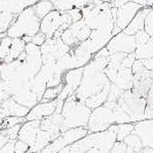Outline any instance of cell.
<instances>
[{"instance_id": "obj_1", "label": "cell", "mask_w": 153, "mask_h": 153, "mask_svg": "<svg viewBox=\"0 0 153 153\" xmlns=\"http://www.w3.org/2000/svg\"><path fill=\"white\" fill-rule=\"evenodd\" d=\"M109 55L107 48H102L93 55L90 62L83 68L82 83L76 92L75 97L92 110L107 101L111 82L106 76L104 70L108 63Z\"/></svg>"}, {"instance_id": "obj_2", "label": "cell", "mask_w": 153, "mask_h": 153, "mask_svg": "<svg viewBox=\"0 0 153 153\" xmlns=\"http://www.w3.org/2000/svg\"><path fill=\"white\" fill-rule=\"evenodd\" d=\"M117 125L104 132L88 134L70 146V153H109L117 143Z\"/></svg>"}, {"instance_id": "obj_3", "label": "cell", "mask_w": 153, "mask_h": 153, "mask_svg": "<svg viewBox=\"0 0 153 153\" xmlns=\"http://www.w3.org/2000/svg\"><path fill=\"white\" fill-rule=\"evenodd\" d=\"M91 112L92 109H90L85 103L76 99L75 95L65 99L61 109L62 133L76 128H87Z\"/></svg>"}, {"instance_id": "obj_4", "label": "cell", "mask_w": 153, "mask_h": 153, "mask_svg": "<svg viewBox=\"0 0 153 153\" xmlns=\"http://www.w3.org/2000/svg\"><path fill=\"white\" fill-rule=\"evenodd\" d=\"M41 19L37 18L33 7H26L19 12L10 26V33L16 39L33 38L40 33Z\"/></svg>"}, {"instance_id": "obj_5", "label": "cell", "mask_w": 153, "mask_h": 153, "mask_svg": "<svg viewBox=\"0 0 153 153\" xmlns=\"http://www.w3.org/2000/svg\"><path fill=\"white\" fill-rule=\"evenodd\" d=\"M117 104L127 112L133 124L145 120L146 98L137 95L132 90L125 91L117 101Z\"/></svg>"}, {"instance_id": "obj_6", "label": "cell", "mask_w": 153, "mask_h": 153, "mask_svg": "<svg viewBox=\"0 0 153 153\" xmlns=\"http://www.w3.org/2000/svg\"><path fill=\"white\" fill-rule=\"evenodd\" d=\"M113 125H115L113 110L103 104L92 110L87 129L89 134H92V133L104 132Z\"/></svg>"}, {"instance_id": "obj_7", "label": "cell", "mask_w": 153, "mask_h": 153, "mask_svg": "<svg viewBox=\"0 0 153 153\" xmlns=\"http://www.w3.org/2000/svg\"><path fill=\"white\" fill-rule=\"evenodd\" d=\"M89 134L87 128H76L63 132L59 137L53 140L47 147H45L40 153H58L61 150L70 147L74 143L83 139Z\"/></svg>"}, {"instance_id": "obj_8", "label": "cell", "mask_w": 153, "mask_h": 153, "mask_svg": "<svg viewBox=\"0 0 153 153\" xmlns=\"http://www.w3.org/2000/svg\"><path fill=\"white\" fill-rule=\"evenodd\" d=\"M43 65L54 63L63 55L68 54L71 49L63 43L61 38H49L40 47Z\"/></svg>"}, {"instance_id": "obj_9", "label": "cell", "mask_w": 153, "mask_h": 153, "mask_svg": "<svg viewBox=\"0 0 153 153\" xmlns=\"http://www.w3.org/2000/svg\"><path fill=\"white\" fill-rule=\"evenodd\" d=\"M143 7L140 4H137L133 1L128 2L126 5L117 9V19H115L114 28L112 31V35L115 36L118 33L123 32L134 19L136 14L138 13Z\"/></svg>"}, {"instance_id": "obj_10", "label": "cell", "mask_w": 153, "mask_h": 153, "mask_svg": "<svg viewBox=\"0 0 153 153\" xmlns=\"http://www.w3.org/2000/svg\"><path fill=\"white\" fill-rule=\"evenodd\" d=\"M106 48L109 51V54L113 53H134L137 49L135 36H130L120 32L117 35L113 36L111 40L108 42Z\"/></svg>"}, {"instance_id": "obj_11", "label": "cell", "mask_w": 153, "mask_h": 153, "mask_svg": "<svg viewBox=\"0 0 153 153\" xmlns=\"http://www.w3.org/2000/svg\"><path fill=\"white\" fill-rule=\"evenodd\" d=\"M83 68H75V70L68 71V73L65 74L63 76V89L61 91L60 95L57 98V100L65 101L68 99V97L75 95L76 92L78 91L79 87H80L81 83H82L83 79Z\"/></svg>"}, {"instance_id": "obj_12", "label": "cell", "mask_w": 153, "mask_h": 153, "mask_svg": "<svg viewBox=\"0 0 153 153\" xmlns=\"http://www.w3.org/2000/svg\"><path fill=\"white\" fill-rule=\"evenodd\" d=\"M62 105L63 101L57 100V108L55 112L41 122V130L48 132L52 136L53 140L59 137L62 133V115H61Z\"/></svg>"}, {"instance_id": "obj_13", "label": "cell", "mask_w": 153, "mask_h": 153, "mask_svg": "<svg viewBox=\"0 0 153 153\" xmlns=\"http://www.w3.org/2000/svg\"><path fill=\"white\" fill-rule=\"evenodd\" d=\"M57 108V100L50 102H39L35 107H33L28 115L26 117V122L28 120H38L42 122L43 120L49 117L55 112Z\"/></svg>"}, {"instance_id": "obj_14", "label": "cell", "mask_w": 153, "mask_h": 153, "mask_svg": "<svg viewBox=\"0 0 153 153\" xmlns=\"http://www.w3.org/2000/svg\"><path fill=\"white\" fill-rule=\"evenodd\" d=\"M133 133L140 138L143 146L153 149V118L136 123Z\"/></svg>"}, {"instance_id": "obj_15", "label": "cell", "mask_w": 153, "mask_h": 153, "mask_svg": "<svg viewBox=\"0 0 153 153\" xmlns=\"http://www.w3.org/2000/svg\"><path fill=\"white\" fill-rule=\"evenodd\" d=\"M41 131V122L38 120H28L21 126L18 140H21L29 145L30 148L36 142L39 132Z\"/></svg>"}, {"instance_id": "obj_16", "label": "cell", "mask_w": 153, "mask_h": 153, "mask_svg": "<svg viewBox=\"0 0 153 153\" xmlns=\"http://www.w3.org/2000/svg\"><path fill=\"white\" fill-rule=\"evenodd\" d=\"M30 112V109L25 106L19 104L12 97L7 98L0 104V113L5 117H18L26 120V117Z\"/></svg>"}, {"instance_id": "obj_17", "label": "cell", "mask_w": 153, "mask_h": 153, "mask_svg": "<svg viewBox=\"0 0 153 153\" xmlns=\"http://www.w3.org/2000/svg\"><path fill=\"white\" fill-rule=\"evenodd\" d=\"M150 8L148 7H143V8L136 14L132 22L130 23L129 26L126 28L124 31L125 34L130 36H135L140 31H144V25H145V18H146L147 13L149 12Z\"/></svg>"}, {"instance_id": "obj_18", "label": "cell", "mask_w": 153, "mask_h": 153, "mask_svg": "<svg viewBox=\"0 0 153 153\" xmlns=\"http://www.w3.org/2000/svg\"><path fill=\"white\" fill-rule=\"evenodd\" d=\"M112 84L124 91L132 90L134 86V75H133L132 68H120L118 71L117 79Z\"/></svg>"}, {"instance_id": "obj_19", "label": "cell", "mask_w": 153, "mask_h": 153, "mask_svg": "<svg viewBox=\"0 0 153 153\" xmlns=\"http://www.w3.org/2000/svg\"><path fill=\"white\" fill-rule=\"evenodd\" d=\"M12 98H13L19 104L29 108L30 110L33 107H35V106L40 102L38 97H37V95L31 90V89H28V90L23 91V92L19 93V94L12 96Z\"/></svg>"}, {"instance_id": "obj_20", "label": "cell", "mask_w": 153, "mask_h": 153, "mask_svg": "<svg viewBox=\"0 0 153 153\" xmlns=\"http://www.w3.org/2000/svg\"><path fill=\"white\" fill-rule=\"evenodd\" d=\"M47 84H48L47 79L42 75L41 73H38L33 79H32L31 90L37 95V97H38L40 102L44 96V93H45V91L47 90V88H48Z\"/></svg>"}, {"instance_id": "obj_21", "label": "cell", "mask_w": 153, "mask_h": 153, "mask_svg": "<svg viewBox=\"0 0 153 153\" xmlns=\"http://www.w3.org/2000/svg\"><path fill=\"white\" fill-rule=\"evenodd\" d=\"M26 42L24 39H12V44L9 53L5 58L4 62H11L16 59L19 58V56L25 52V48H26Z\"/></svg>"}, {"instance_id": "obj_22", "label": "cell", "mask_w": 153, "mask_h": 153, "mask_svg": "<svg viewBox=\"0 0 153 153\" xmlns=\"http://www.w3.org/2000/svg\"><path fill=\"white\" fill-rule=\"evenodd\" d=\"M32 7H33V10L37 18L40 19H44L47 14L54 10L53 2L51 0H41V1L37 2L36 4H34Z\"/></svg>"}, {"instance_id": "obj_23", "label": "cell", "mask_w": 153, "mask_h": 153, "mask_svg": "<svg viewBox=\"0 0 153 153\" xmlns=\"http://www.w3.org/2000/svg\"><path fill=\"white\" fill-rule=\"evenodd\" d=\"M136 59H149L153 57V37L142 47H139L135 51Z\"/></svg>"}, {"instance_id": "obj_24", "label": "cell", "mask_w": 153, "mask_h": 153, "mask_svg": "<svg viewBox=\"0 0 153 153\" xmlns=\"http://www.w3.org/2000/svg\"><path fill=\"white\" fill-rule=\"evenodd\" d=\"M117 126V142H124L126 138L134 131L135 124H122Z\"/></svg>"}, {"instance_id": "obj_25", "label": "cell", "mask_w": 153, "mask_h": 153, "mask_svg": "<svg viewBox=\"0 0 153 153\" xmlns=\"http://www.w3.org/2000/svg\"><path fill=\"white\" fill-rule=\"evenodd\" d=\"M113 115H114L115 125H122V124H133L132 120L130 118L129 115L124 109H122L120 105L117 104L114 108H113Z\"/></svg>"}, {"instance_id": "obj_26", "label": "cell", "mask_w": 153, "mask_h": 153, "mask_svg": "<svg viewBox=\"0 0 153 153\" xmlns=\"http://www.w3.org/2000/svg\"><path fill=\"white\" fill-rule=\"evenodd\" d=\"M63 89V84L57 86V87H51L47 88V90L44 93V96L42 98L41 102H50V101L57 100V98L60 95L61 91Z\"/></svg>"}, {"instance_id": "obj_27", "label": "cell", "mask_w": 153, "mask_h": 153, "mask_svg": "<svg viewBox=\"0 0 153 153\" xmlns=\"http://www.w3.org/2000/svg\"><path fill=\"white\" fill-rule=\"evenodd\" d=\"M12 44V39L9 37H3V38L0 39V63H3L5 58L7 57L10 50Z\"/></svg>"}, {"instance_id": "obj_28", "label": "cell", "mask_w": 153, "mask_h": 153, "mask_svg": "<svg viewBox=\"0 0 153 153\" xmlns=\"http://www.w3.org/2000/svg\"><path fill=\"white\" fill-rule=\"evenodd\" d=\"M124 143L127 145L128 147L134 149L135 151L138 152V153H139L143 149V148H144V146H143V144L141 142V140H140V138L138 137L136 134H134L133 132H132V134H131L130 136H128V137L126 138Z\"/></svg>"}, {"instance_id": "obj_29", "label": "cell", "mask_w": 153, "mask_h": 153, "mask_svg": "<svg viewBox=\"0 0 153 153\" xmlns=\"http://www.w3.org/2000/svg\"><path fill=\"white\" fill-rule=\"evenodd\" d=\"M153 118V83L146 96V108H145V120Z\"/></svg>"}, {"instance_id": "obj_30", "label": "cell", "mask_w": 153, "mask_h": 153, "mask_svg": "<svg viewBox=\"0 0 153 153\" xmlns=\"http://www.w3.org/2000/svg\"><path fill=\"white\" fill-rule=\"evenodd\" d=\"M25 122H26V120H25V118L18 117H5L3 124H2L1 129H8V128L16 127V126H19V125H23Z\"/></svg>"}, {"instance_id": "obj_31", "label": "cell", "mask_w": 153, "mask_h": 153, "mask_svg": "<svg viewBox=\"0 0 153 153\" xmlns=\"http://www.w3.org/2000/svg\"><path fill=\"white\" fill-rule=\"evenodd\" d=\"M125 91L122 90V89L117 88L115 85L111 84V87H110L109 93H108V97H107V101H112V102H117L120 100V96L123 95Z\"/></svg>"}, {"instance_id": "obj_32", "label": "cell", "mask_w": 153, "mask_h": 153, "mask_svg": "<svg viewBox=\"0 0 153 153\" xmlns=\"http://www.w3.org/2000/svg\"><path fill=\"white\" fill-rule=\"evenodd\" d=\"M144 31L150 37H153V8H150L149 12H148L146 18H145Z\"/></svg>"}, {"instance_id": "obj_33", "label": "cell", "mask_w": 153, "mask_h": 153, "mask_svg": "<svg viewBox=\"0 0 153 153\" xmlns=\"http://www.w3.org/2000/svg\"><path fill=\"white\" fill-rule=\"evenodd\" d=\"M150 37L145 31H140L139 33H137L135 35V39H136V45H137V48L142 47L143 45L147 43L148 41L150 40Z\"/></svg>"}, {"instance_id": "obj_34", "label": "cell", "mask_w": 153, "mask_h": 153, "mask_svg": "<svg viewBox=\"0 0 153 153\" xmlns=\"http://www.w3.org/2000/svg\"><path fill=\"white\" fill-rule=\"evenodd\" d=\"M30 146L27 143H25L21 140H16L14 142V153H29Z\"/></svg>"}, {"instance_id": "obj_35", "label": "cell", "mask_w": 153, "mask_h": 153, "mask_svg": "<svg viewBox=\"0 0 153 153\" xmlns=\"http://www.w3.org/2000/svg\"><path fill=\"white\" fill-rule=\"evenodd\" d=\"M68 14L71 16V21H73V24L74 23H76V22L81 21V19H83V13H82V10L79 8H75L74 7L73 9H71V10L68 11Z\"/></svg>"}, {"instance_id": "obj_36", "label": "cell", "mask_w": 153, "mask_h": 153, "mask_svg": "<svg viewBox=\"0 0 153 153\" xmlns=\"http://www.w3.org/2000/svg\"><path fill=\"white\" fill-rule=\"evenodd\" d=\"M47 40V38H46V36L45 35H43V34L41 33H38L37 35H35L32 38V40H31V42L32 43H34L35 45H37V46H39V47H41L42 45H43L44 43H45V41Z\"/></svg>"}, {"instance_id": "obj_37", "label": "cell", "mask_w": 153, "mask_h": 153, "mask_svg": "<svg viewBox=\"0 0 153 153\" xmlns=\"http://www.w3.org/2000/svg\"><path fill=\"white\" fill-rule=\"evenodd\" d=\"M127 148L124 142H117L109 153H127Z\"/></svg>"}, {"instance_id": "obj_38", "label": "cell", "mask_w": 153, "mask_h": 153, "mask_svg": "<svg viewBox=\"0 0 153 153\" xmlns=\"http://www.w3.org/2000/svg\"><path fill=\"white\" fill-rule=\"evenodd\" d=\"M131 0H111V2H110V6H111V8H120V7H123L124 5L128 3V2H130Z\"/></svg>"}, {"instance_id": "obj_39", "label": "cell", "mask_w": 153, "mask_h": 153, "mask_svg": "<svg viewBox=\"0 0 153 153\" xmlns=\"http://www.w3.org/2000/svg\"><path fill=\"white\" fill-rule=\"evenodd\" d=\"M14 142L16 141H11L8 144H6L0 150V153H14Z\"/></svg>"}, {"instance_id": "obj_40", "label": "cell", "mask_w": 153, "mask_h": 153, "mask_svg": "<svg viewBox=\"0 0 153 153\" xmlns=\"http://www.w3.org/2000/svg\"><path fill=\"white\" fill-rule=\"evenodd\" d=\"M143 65L146 68V70H148L149 71H151L153 74V57L149 58V59H141Z\"/></svg>"}, {"instance_id": "obj_41", "label": "cell", "mask_w": 153, "mask_h": 153, "mask_svg": "<svg viewBox=\"0 0 153 153\" xmlns=\"http://www.w3.org/2000/svg\"><path fill=\"white\" fill-rule=\"evenodd\" d=\"M139 153H153V149H151V148H146V147H144Z\"/></svg>"}, {"instance_id": "obj_42", "label": "cell", "mask_w": 153, "mask_h": 153, "mask_svg": "<svg viewBox=\"0 0 153 153\" xmlns=\"http://www.w3.org/2000/svg\"><path fill=\"white\" fill-rule=\"evenodd\" d=\"M4 120H5V117H4L2 113H0V130H1V127H2V124H3Z\"/></svg>"}, {"instance_id": "obj_43", "label": "cell", "mask_w": 153, "mask_h": 153, "mask_svg": "<svg viewBox=\"0 0 153 153\" xmlns=\"http://www.w3.org/2000/svg\"><path fill=\"white\" fill-rule=\"evenodd\" d=\"M58 153H70V147H68V148H65V149L61 150V151L58 152Z\"/></svg>"}, {"instance_id": "obj_44", "label": "cell", "mask_w": 153, "mask_h": 153, "mask_svg": "<svg viewBox=\"0 0 153 153\" xmlns=\"http://www.w3.org/2000/svg\"><path fill=\"white\" fill-rule=\"evenodd\" d=\"M51 1H52V0H51Z\"/></svg>"}, {"instance_id": "obj_45", "label": "cell", "mask_w": 153, "mask_h": 153, "mask_svg": "<svg viewBox=\"0 0 153 153\" xmlns=\"http://www.w3.org/2000/svg\"><path fill=\"white\" fill-rule=\"evenodd\" d=\"M152 8H153V7H152Z\"/></svg>"}]
</instances>
